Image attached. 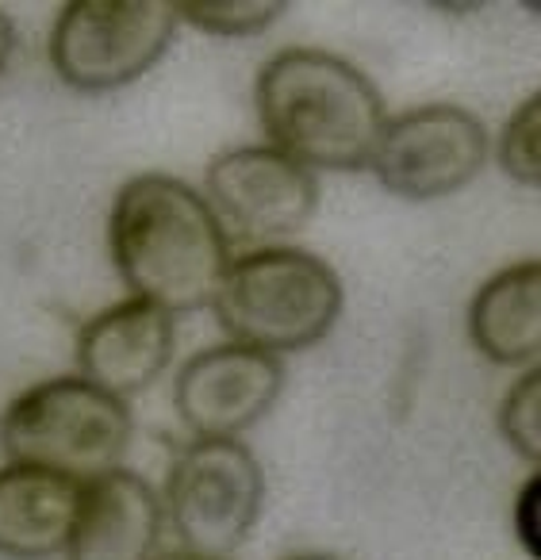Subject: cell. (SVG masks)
<instances>
[{
    "mask_svg": "<svg viewBox=\"0 0 541 560\" xmlns=\"http://www.w3.org/2000/svg\"><path fill=\"white\" fill-rule=\"evenodd\" d=\"M219 219L193 185L170 173H139L116 192L108 249L139 300L185 315L211 307L231 254Z\"/></svg>",
    "mask_w": 541,
    "mask_h": 560,
    "instance_id": "cell-1",
    "label": "cell"
},
{
    "mask_svg": "<svg viewBox=\"0 0 541 560\" xmlns=\"http://www.w3.org/2000/svg\"><path fill=\"white\" fill-rule=\"evenodd\" d=\"M254 101L269 147L303 170H365L388 124L377 85L331 50L273 55L257 73Z\"/></svg>",
    "mask_w": 541,
    "mask_h": 560,
    "instance_id": "cell-2",
    "label": "cell"
},
{
    "mask_svg": "<svg viewBox=\"0 0 541 560\" xmlns=\"http://www.w3.org/2000/svg\"><path fill=\"white\" fill-rule=\"evenodd\" d=\"M211 307L231 342L280 358L331 335L342 315V280L308 249L257 246L227 265Z\"/></svg>",
    "mask_w": 541,
    "mask_h": 560,
    "instance_id": "cell-3",
    "label": "cell"
},
{
    "mask_svg": "<svg viewBox=\"0 0 541 560\" xmlns=\"http://www.w3.org/2000/svg\"><path fill=\"white\" fill-rule=\"evenodd\" d=\"M131 445V411L85 376H50L0 411V453L85 483L119 468Z\"/></svg>",
    "mask_w": 541,
    "mask_h": 560,
    "instance_id": "cell-4",
    "label": "cell"
},
{
    "mask_svg": "<svg viewBox=\"0 0 541 560\" xmlns=\"http://www.w3.org/2000/svg\"><path fill=\"white\" fill-rule=\"evenodd\" d=\"M265 499L257 457L239 438H196L170 465L162 506L185 552L227 560L246 545Z\"/></svg>",
    "mask_w": 541,
    "mask_h": 560,
    "instance_id": "cell-5",
    "label": "cell"
},
{
    "mask_svg": "<svg viewBox=\"0 0 541 560\" xmlns=\"http://www.w3.org/2000/svg\"><path fill=\"white\" fill-rule=\"evenodd\" d=\"M177 27L170 0H70L50 32V66L81 93L139 81L165 55Z\"/></svg>",
    "mask_w": 541,
    "mask_h": 560,
    "instance_id": "cell-6",
    "label": "cell"
},
{
    "mask_svg": "<svg viewBox=\"0 0 541 560\" xmlns=\"http://www.w3.org/2000/svg\"><path fill=\"white\" fill-rule=\"evenodd\" d=\"M208 208L227 242L273 246L308 226L319 203L315 173L277 147H239L208 165Z\"/></svg>",
    "mask_w": 541,
    "mask_h": 560,
    "instance_id": "cell-7",
    "label": "cell"
},
{
    "mask_svg": "<svg viewBox=\"0 0 541 560\" xmlns=\"http://www.w3.org/2000/svg\"><path fill=\"white\" fill-rule=\"evenodd\" d=\"M487 131L457 104H423L388 119L369 170L403 200H438L464 188L487 162Z\"/></svg>",
    "mask_w": 541,
    "mask_h": 560,
    "instance_id": "cell-8",
    "label": "cell"
},
{
    "mask_svg": "<svg viewBox=\"0 0 541 560\" xmlns=\"http://www.w3.org/2000/svg\"><path fill=\"white\" fill-rule=\"evenodd\" d=\"M280 388V358L242 342H219L185 361L173 384V404L196 438H239L269 415Z\"/></svg>",
    "mask_w": 541,
    "mask_h": 560,
    "instance_id": "cell-9",
    "label": "cell"
},
{
    "mask_svg": "<svg viewBox=\"0 0 541 560\" xmlns=\"http://www.w3.org/2000/svg\"><path fill=\"white\" fill-rule=\"evenodd\" d=\"M173 315L150 300H119L96 312L78 335V376L116 399L147 392L173 361Z\"/></svg>",
    "mask_w": 541,
    "mask_h": 560,
    "instance_id": "cell-10",
    "label": "cell"
},
{
    "mask_svg": "<svg viewBox=\"0 0 541 560\" xmlns=\"http://www.w3.org/2000/svg\"><path fill=\"white\" fill-rule=\"evenodd\" d=\"M162 522V495L139 472L112 468L81 483L66 560H154Z\"/></svg>",
    "mask_w": 541,
    "mask_h": 560,
    "instance_id": "cell-11",
    "label": "cell"
},
{
    "mask_svg": "<svg viewBox=\"0 0 541 560\" xmlns=\"http://www.w3.org/2000/svg\"><path fill=\"white\" fill-rule=\"evenodd\" d=\"M81 483L32 465L0 468V557H62L78 518Z\"/></svg>",
    "mask_w": 541,
    "mask_h": 560,
    "instance_id": "cell-12",
    "label": "cell"
},
{
    "mask_svg": "<svg viewBox=\"0 0 541 560\" xmlns=\"http://www.w3.org/2000/svg\"><path fill=\"white\" fill-rule=\"evenodd\" d=\"M472 346L495 365H533L541 350V265L518 261L484 280L469 307Z\"/></svg>",
    "mask_w": 541,
    "mask_h": 560,
    "instance_id": "cell-13",
    "label": "cell"
},
{
    "mask_svg": "<svg viewBox=\"0 0 541 560\" xmlns=\"http://www.w3.org/2000/svg\"><path fill=\"white\" fill-rule=\"evenodd\" d=\"M277 16H285V4L277 0H185L177 4V20H188L200 32L223 35V39L257 35Z\"/></svg>",
    "mask_w": 541,
    "mask_h": 560,
    "instance_id": "cell-14",
    "label": "cell"
},
{
    "mask_svg": "<svg viewBox=\"0 0 541 560\" xmlns=\"http://www.w3.org/2000/svg\"><path fill=\"white\" fill-rule=\"evenodd\" d=\"M499 434L533 468L541 460V373L530 365L499 404Z\"/></svg>",
    "mask_w": 541,
    "mask_h": 560,
    "instance_id": "cell-15",
    "label": "cell"
},
{
    "mask_svg": "<svg viewBox=\"0 0 541 560\" xmlns=\"http://www.w3.org/2000/svg\"><path fill=\"white\" fill-rule=\"evenodd\" d=\"M499 165L522 185H538L541 180V101L530 96L515 108V116L507 119L499 135Z\"/></svg>",
    "mask_w": 541,
    "mask_h": 560,
    "instance_id": "cell-16",
    "label": "cell"
},
{
    "mask_svg": "<svg viewBox=\"0 0 541 560\" xmlns=\"http://www.w3.org/2000/svg\"><path fill=\"white\" fill-rule=\"evenodd\" d=\"M533 511H538V476H530V483L518 495V537L530 549V557L538 560V522H533Z\"/></svg>",
    "mask_w": 541,
    "mask_h": 560,
    "instance_id": "cell-17",
    "label": "cell"
},
{
    "mask_svg": "<svg viewBox=\"0 0 541 560\" xmlns=\"http://www.w3.org/2000/svg\"><path fill=\"white\" fill-rule=\"evenodd\" d=\"M12 50H16V27H12V20L0 12V73H4V66L12 62Z\"/></svg>",
    "mask_w": 541,
    "mask_h": 560,
    "instance_id": "cell-18",
    "label": "cell"
},
{
    "mask_svg": "<svg viewBox=\"0 0 541 560\" xmlns=\"http://www.w3.org/2000/svg\"><path fill=\"white\" fill-rule=\"evenodd\" d=\"M154 560H211V557H196V552H165V557H154Z\"/></svg>",
    "mask_w": 541,
    "mask_h": 560,
    "instance_id": "cell-19",
    "label": "cell"
},
{
    "mask_svg": "<svg viewBox=\"0 0 541 560\" xmlns=\"http://www.w3.org/2000/svg\"><path fill=\"white\" fill-rule=\"evenodd\" d=\"M288 560H338L331 552H300V557H288Z\"/></svg>",
    "mask_w": 541,
    "mask_h": 560,
    "instance_id": "cell-20",
    "label": "cell"
}]
</instances>
